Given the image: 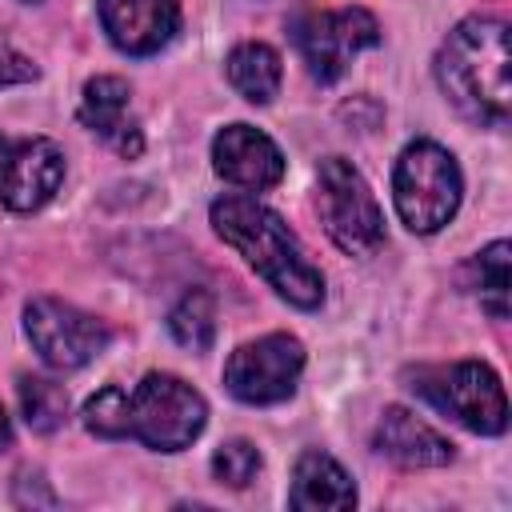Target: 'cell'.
<instances>
[{"label":"cell","instance_id":"3","mask_svg":"<svg viewBox=\"0 0 512 512\" xmlns=\"http://www.w3.org/2000/svg\"><path fill=\"white\" fill-rule=\"evenodd\" d=\"M444 96L476 124H504L512 104L508 84V24L496 16L460 20L436 52Z\"/></svg>","mask_w":512,"mask_h":512},{"label":"cell","instance_id":"5","mask_svg":"<svg viewBox=\"0 0 512 512\" xmlns=\"http://www.w3.org/2000/svg\"><path fill=\"white\" fill-rule=\"evenodd\" d=\"M316 208L332 244L348 256H372L384 244V212L368 180L344 160L328 156L316 168Z\"/></svg>","mask_w":512,"mask_h":512},{"label":"cell","instance_id":"23","mask_svg":"<svg viewBox=\"0 0 512 512\" xmlns=\"http://www.w3.org/2000/svg\"><path fill=\"white\" fill-rule=\"evenodd\" d=\"M28 4H32V0H28Z\"/></svg>","mask_w":512,"mask_h":512},{"label":"cell","instance_id":"18","mask_svg":"<svg viewBox=\"0 0 512 512\" xmlns=\"http://www.w3.org/2000/svg\"><path fill=\"white\" fill-rule=\"evenodd\" d=\"M16 392H20V412H24L28 428L56 432L64 424V416H68V392L56 380H48V376H20Z\"/></svg>","mask_w":512,"mask_h":512},{"label":"cell","instance_id":"17","mask_svg":"<svg viewBox=\"0 0 512 512\" xmlns=\"http://www.w3.org/2000/svg\"><path fill=\"white\" fill-rule=\"evenodd\" d=\"M168 328L176 336V344L192 348V352H208L212 336H216V304L204 288H192L180 296V304L168 312Z\"/></svg>","mask_w":512,"mask_h":512},{"label":"cell","instance_id":"16","mask_svg":"<svg viewBox=\"0 0 512 512\" xmlns=\"http://www.w3.org/2000/svg\"><path fill=\"white\" fill-rule=\"evenodd\" d=\"M224 72H228V84L248 100V104H272L276 92H280V80H284V68H280V52L260 44V40H248V44H236L224 60Z\"/></svg>","mask_w":512,"mask_h":512},{"label":"cell","instance_id":"6","mask_svg":"<svg viewBox=\"0 0 512 512\" xmlns=\"http://www.w3.org/2000/svg\"><path fill=\"white\" fill-rule=\"evenodd\" d=\"M24 332H28L32 348H36V356L48 368H60V372L84 368L112 340V332H108L104 320H96L92 312H84L76 304L56 300V296L28 300V308H24Z\"/></svg>","mask_w":512,"mask_h":512},{"label":"cell","instance_id":"19","mask_svg":"<svg viewBox=\"0 0 512 512\" xmlns=\"http://www.w3.org/2000/svg\"><path fill=\"white\" fill-rule=\"evenodd\" d=\"M508 260H512L508 240L488 244V248L476 252V260H472L476 292H480V304L488 308L492 320H508Z\"/></svg>","mask_w":512,"mask_h":512},{"label":"cell","instance_id":"14","mask_svg":"<svg viewBox=\"0 0 512 512\" xmlns=\"http://www.w3.org/2000/svg\"><path fill=\"white\" fill-rule=\"evenodd\" d=\"M128 84L120 76H96L84 84L80 96V124L92 128L100 140H108L120 156H140L144 136L136 128V120L128 116Z\"/></svg>","mask_w":512,"mask_h":512},{"label":"cell","instance_id":"22","mask_svg":"<svg viewBox=\"0 0 512 512\" xmlns=\"http://www.w3.org/2000/svg\"><path fill=\"white\" fill-rule=\"evenodd\" d=\"M12 444V424H8V412L0 408V452Z\"/></svg>","mask_w":512,"mask_h":512},{"label":"cell","instance_id":"12","mask_svg":"<svg viewBox=\"0 0 512 512\" xmlns=\"http://www.w3.org/2000/svg\"><path fill=\"white\" fill-rule=\"evenodd\" d=\"M100 24L120 52L152 56L180 28V0H100Z\"/></svg>","mask_w":512,"mask_h":512},{"label":"cell","instance_id":"7","mask_svg":"<svg viewBox=\"0 0 512 512\" xmlns=\"http://www.w3.org/2000/svg\"><path fill=\"white\" fill-rule=\"evenodd\" d=\"M304 372V344L288 332H272L240 344L224 364V388L244 404H280L296 392Z\"/></svg>","mask_w":512,"mask_h":512},{"label":"cell","instance_id":"9","mask_svg":"<svg viewBox=\"0 0 512 512\" xmlns=\"http://www.w3.org/2000/svg\"><path fill=\"white\" fill-rule=\"evenodd\" d=\"M436 408L456 416L464 428L480 436H500L508 428V400L500 376L480 360H460L452 368L432 372L424 384H416Z\"/></svg>","mask_w":512,"mask_h":512},{"label":"cell","instance_id":"1","mask_svg":"<svg viewBox=\"0 0 512 512\" xmlns=\"http://www.w3.org/2000/svg\"><path fill=\"white\" fill-rule=\"evenodd\" d=\"M208 424L204 396L172 372H148L136 388H100L84 404V428L100 440H140L156 452L188 448Z\"/></svg>","mask_w":512,"mask_h":512},{"label":"cell","instance_id":"20","mask_svg":"<svg viewBox=\"0 0 512 512\" xmlns=\"http://www.w3.org/2000/svg\"><path fill=\"white\" fill-rule=\"evenodd\" d=\"M212 472H216V480L228 484V488L252 484L256 472H260V452H256V444H248V440H228V444H220L216 456H212Z\"/></svg>","mask_w":512,"mask_h":512},{"label":"cell","instance_id":"10","mask_svg":"<svg viewBox=\"0 0 512 512\" xmlns=\"http://www.w3.org/2000/svg\"><path fill=\"white\" fill-rule=\"evenodd\" d=\"M64 180V152L48 136H0V204L12 212L44 208Z\"/></svg>","mask_w":512,"mask_h":512},{"label":"cell","instance_id":"21","mask_svg":"<svg viewBox=\"0 0 512 512\" xmlns=\"http://www.w3.org/2000/svg\"><path fill=\"white\" fill-rule=\"evenodd\" d=\"M32 76H36V64H32L24 52H16L8 40H0V88L24 84V80H32Z\"/></svg>","mask_w":512,"mask_h":512},{"label":"cell","instance_id":"8","mask_svg":"<svg viewBox=\"0 0 512 512\" xmlns=\"http://www.w3.org/2000/svg\"><path fill=\"white\" fill-rule=\"evenodd\" d=\"M292 36H296V48H300L308 72L320 84H336L364 48L380 44V24L364 8H340V12L300 16Z\"/></svg>","mask_w":512,"mask_h":512},{"label":"cell","instance_id":"15","mask_svg":"<svg viewBox=\"0 0 512 512\" xmlns=\"http://www.w3.org/2000/svg\"><path fill=\"white\" fill-rule=\"evenodd\" d=\"M288 504L292 508H304V512H320V508H352L356 504V484L352 476L328 456V452H304L296 460V472H292V492H288Z\"/></svg>","mask_w":512,"mask_h":512},{"label":"cell","instance_id":"13","mask_svg":"<svg viewBox=\"0 0 512 512\" xmlns=\"http://www.w3.org/2000/svg\"><path fill=\"white\" fill-rule=\"evenodd\" d=\"M376 452L396 460L400 468H440L452 460V440L440 436L416 412L392 404V408H384V416L376 424Z\"/></svg>","mask_w":512,"mask_h":512},{"label":"cell","instance_id":"2","mask_svg":"<svg viewBox=\"0 0 512 512\" xmlns=\"http://www.w3.org/2000/svg\"><path fill=\"white\" fill-rule=\"evenodd\" d=\"M212 228L224 244H232L288 304L296 308H320L324 300V276L304 256L300 240L288 232V224L252 196H220L212 204Z\"/></svg>","mask_w":512,"mask_h":512},{"label":"cell","instance_id":"4","mask_svg":"<svg viewBox=\"0 0 512 512\" xmlns=\"http://www.w3.org/2000/svg\"><path fill=\"white\" fill-rule=\"evenodd\" d=\"M460 196H464V176L448 148H440L436 140H412L400 152L392 168V200L412 232L420 236L440 232L456 216Z\"/></svg>","mask_w":512,"mask_h":512},{"label":"cell","instance_id":"11","mask_svg":"<svg viewBox=\"0 0 512 512\" xmlns=\"http://www.w3.org/2000/svg\"><path fill=\"white\" fill-rule=\"evenodd\" d=\"M212 168L236 188H272L284 180V152L252 124H228L212 140Z\"/></svg>","mask_w":512,"mask_h":512}]
</instances>
